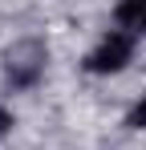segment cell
Returning <instances> with one entry per match:
<instances>
[{
    "label": "cell",
    "instance_id": "obj_3",
    "mask_svg": "<svg viewBox=\"0 0 146 150\" xmlns=\"http://www.w3.org/2000/svg\"><path fill=\"white\" fill-rule=\"evenodd\" d=\"M114 25L134 33V37H142L146 33V0H118L114 4Z\"/></svg>",
    "mask_w": 146,
    "mask_h": 150
},
{
    "label": "cell",
    "instance_id": "obj_2",
    "mask_svg": "<svg viewBox=\"0 0 146 150\" xmlns=\"http://www.w3.org/2000/svg\"><path fill=\"white\" fill-rule=\"evenodd\" d=\"M45 73V45L41 41H21L8 49V77L12 85H33Z\"/></svg>",
    "mask_w": 146,
    "mask_h": 150
},
{
    "label": "cell",
    "instance_id": "obj_4",
    "mask_svg": "<svg viewBox=\"0 0 146 150\" xmlns=\"http://www.w3.org/2000/svg\"><path fill=\"white\" fill-rule=\"evenodd\" d=\"M126 126H130V130H146V98L134 101V110L126 114Z\"/></svg>",
    "mask_w": 146,
    "mask_h": 150
},
{
    "label": "cell",
    "instance_id": "obj_5",
    "mask_svg": "<svg viewBox=\"0 0 146 150\" xmlns=\"http://www.w3.org/2000/svg\"><path fill=\"white\" fill-rule=\"evenodd\" d=\"M8 130H12V114H8V110H0V138H4Z\"/></svg>",
    "mask_w": 146,
    "mask_h": 150
},
{
    "label": "cell",
    "instance_id": "obj_1",
    "mask_svg": "<svg viewBox=\"0 0 146 150\" xmlns=\"http://www.w3.org/2000/svg\"><path fill=\"white\" fill-rule=\"evenodd\" d=\"M134 45H138V37H134V33H126V28H110L94 49L85 53L81 69H85V73H94V77L122 73V69L134 61Z\"/></svg>",
    "mask_w": 146,
    "mask_h": 150
}]
</instances>
